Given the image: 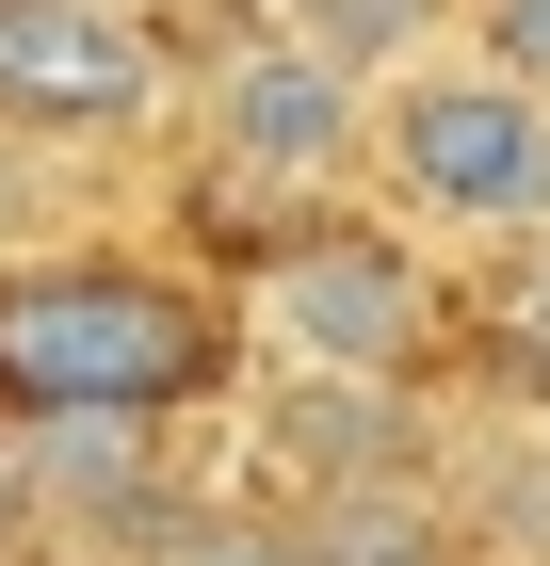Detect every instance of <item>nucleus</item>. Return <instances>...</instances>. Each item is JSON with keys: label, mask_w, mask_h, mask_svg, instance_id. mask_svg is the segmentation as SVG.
<instances>
[{"label": "nucleus", "mask_w": 550, "mask_h": 566, "mask_svg": "<svg viewBox=\"0 0 550 566\" xmlns=\"http://www.w3.org/2000/svg\"><path fill=\"white\" fill-rule=\"evenodd\" d=\"M292 566H437V502L422 485H308Z\"/></svg>", "instance_id": "8"}, {"label": "nucleus", "mask_w": 550, "mask_h": 566, "mask_svg": "<svg viewBox=\"0 0 550 566\" xmlns=\"http://www.w3.org/2000/svg\"><path fill=\"white\" fill-rule=\"evenodd\" d=\"M388 163H405V195L454 227H535L550 211V97L486 82V65H437V82H405V114H388Z\"/></svg>", "instance_id": "3"}, {"label": "nucleus", "mask_w": 550, "mask_h": 566, "mask_svg": "<svg viewBox=\"0 0 550 566\" xmlns=\"http://www.w3.org/2000/svg\"><path fill=\"white\" fill-rule=\"evenodd\" d=\"M163 97V49L114 0H0V114L17 130H129Z\"/></svg>", "instance_id": "4"}, {"label": "nucleus", "mask_w": 550, "mask_h": 566, "mask_svg": "<svg viewBox=\"0 0 550 566\" xmlns=\"http://www.w3.org/2000/svg\"><path fill=\"white\" fill-rule=\"evenodd\" d=\"M308 17H324V65H340V49H388L422 0H308Z\"/></svg>", "instance_id": "11"}, {"label": "nucleus", "mask_w": 550, "mask_h": 566, "mask_svg": "<svg viewBox=\"0 0 550 566\" xmlns=\"http://www.w3.org/2000/svg\"><path fill=\"white\" fill-rule=\"evenodd\" d=\"M518 356L550 373V243H535V275H518Z\"/></svg>", "instance_id": "12"}, {"label": "nucleus", "mask_w": 550, "mask_h": 566, "mask_svg": "<svg viewBox=\"0 0 550 566\" xmlns=\"http://www.w3.org/2000/svg\"><path fill=\"white\" fill-rule=\"evenodd\" d=\"M486 82L550 97V0H486Z\"/></svg>", "instance_id": "10"}, {"label": "nucleus", "mask_w": 550, "mask_h": 566, "mask_svg": "<svg viewBox=\"0 0 550 566\" xmlns=\"http://www.w3.org/2000/svg\"><path fill=\"white\" fill-rule=\"evenodd\" d=\"M276 453L324 470V485H422V421H405V389H340V373L276 405Z\"/></svg>", "instance_id": "7"}, {"label": "nucleus", "mask_w": 550, "mask_h": 566, "mask_svg": "<svg viewBox=\"0 0 550 566\" xmlns=\"http://www.w3.org/2000/svg\"><path fill=\"white\" fill-rule=\"evenodd\" d=\"M227 373V307L146 260L0 275V421H163Z\"/></svg>", "instance_id": "1"}, {"label": "nucleus", "mask_w": 550, "mask_h": 566, "mask_svg": "<svg viewBox=\"0 0 550 566\" xmlns=\"http://www.w3.org/2000/svg\"><path fill=\"white\" fill-rule=\"evenodd\" d=\"M211 130H227V178H324L356 114H340V65H324V49H259V65H227Z\"/></svg>", "instance_id": "6"}, {"label": "nucleus", "mask_w": 550, "mask_h": 566, "mask_svg": "<svg viewBox=\"0 0 550 566\" xmlns=\"http://www.w3.org/2000/svg\"><path fill=\"white\" fill-rule=\"evenodd\" d=\"M129 551L146 566H292V518H276V502H163Z\"/></svg>", "instance_id": "9"}, {"label": "nucleus", "mask_w": 550, "mask_h": 566, "mask_svg": "<svg viewBox=\"0 0 550 566\" xmlns=\"http://www.w3.org/2000/svg\"><path fill=\"white\" fill-rule=\"evenodd\" d=\"M276 340L340 389H405L437 356V292L388 227H308V243H276Z\"/></svg>", "instance_id": "2"}, {"label": "nucleus", "mask_w": 550, "mask_h": 566, "mask_svg": "<svg viewBox=\"0 0 550 566\" xmlns=\"http://www.w3.org/2000/svg\"><path fill=\"white\" fill-rule=\"evenodd\" d=\"M33 518H97V534H146L163 518V421H0Z\"/></svg>", "instance_id": "5"}, {"label": "nucleus", "mask_w": 550, "mask_h": 566, "mask_svg": "<svg viewBox=\"0 0 550 566\" xmlns=\"http://www.w3.org/2000/svg\"><path fill=\"white\" fill-rule=\"evenodd\" d=\"M17 534H33V485H17V453H0V566H17Z\"/></svg>", "instance_id": "13"}]
</instances>
